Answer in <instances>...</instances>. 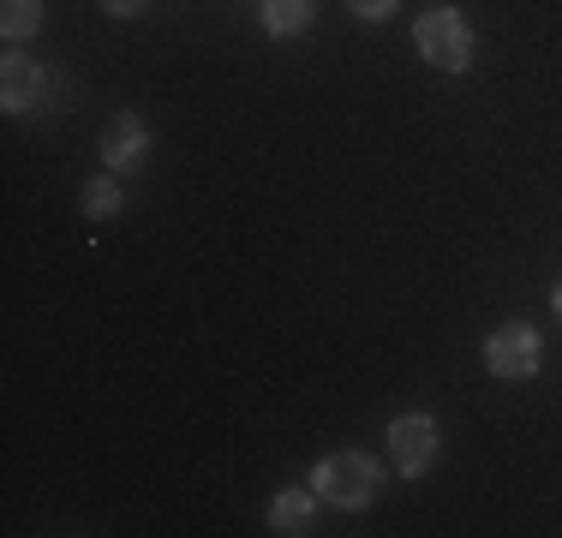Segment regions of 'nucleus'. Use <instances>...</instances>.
Listing matches in <instances>:
<instances>
[{
  "mask_svg": "<svg viewBox=\"0 0 562 538\" xmlns=\"http://www.w3.org/2000/svg\"><path fill=\"white\" fill-rule=\"evenodd\" d=\"M312 491L336 508H371L383 491V467L366 449H336L312 467Z\"/></svg>",
  "mask_w": 562,
  "mask_h": 538,
  "instance_id": "1",
  "label": "nucleus"
},
{
  "mask_svg": "<svg viewBox=\"0 0 562 538\" xmlns=\"http://www.w3.org/2000/svg\"><path fill=\"white\" fill-rule=\"evenodd\" d=\"M413 48H419V60L437 66V72H467L473 54H479V36H473V24H467L461 7H431L413 24Z\"/></svg>",
  "mask_w": 562,
  "mask_h": 538,
  "instance_id": "2",
  "label": "nucleus"
},
{
  "mask_svg": "<svg viewBox=\"0 0 562 538\" xmlns=\"http://www.w3.org/2000/svg\"><path fill=\"white\" fill-rule=\"evenodd\" d=\"M539 366H544V341L532 323H497L485 335V371L497 383H527V377H539Z\"/></svg>",
  "mask_w": 562,
  "mask_h": 538,
  "instance_id": "3",
  "label": "nucleus"
},
{
  "mask_svg": "<svg viewBox=\"0 0 562 538\" xmlns=\"http://www.w3.org/2000/svg\"><path fill=\"white\" fill-rule=\"evenodd\" d=\"M437 449H443V430L431 413H395L390 419V461L401 479H425L437 467Z\"/></svg>",
  "mask_w": 562,
  "mask_h": 538,
  "instance_id": "4",
  "label": "nucleus"
},
{
  "mask_svg": "<svg viewBox=\"0 0 562 538\" xmlns=\"http://www.w3.org/2000/svg\"><path fill=\"white\" fill-rule=\"evenodd\" d=\"M43 85H48L43 66L24 48H7V60H0V108H7V114H31V108L43 102Z\"/></svg>",
  "mask_w": 562,
  "mask_h": 538,
  "instance_id": "5",
  "label": "nucleus"
},
{
  "mask_svg": "<svg viewBox=\"0 0 562 538\" xmlns=\"http://www.w3.org/2000/svg\"><path fill=\"white\" fill-rule=\"evenodd\" d=\"M102 168L109 173H132L144 156H150V126H144L138 114H114L109 126H102Z\"/></svg>",
  "mask_w": 562,
  "mask_h": 538,
  "instance_id": "6",
  "label": "nucleus"
},
{
  "mask_svg": "<svg viewBox=\"0 0 562 538\" xmlns=\"http://www.w3.org/2000/svg\"><path fill=\"white\" fill-rule=\"evenodd\" d=\"M263 515H270V533L300 538V533H312V520H317V491H276Z\"/></svg>",
  "mask_w": 562,
  "mask_h": 538,
  "instance_id": "7",
  "label": "nucleus"
},
{
  "mask_svg": "<svg viewBox=\"0 0 562 538\" xmlns=\"http://www.w3.org/2000/svg\"><path fill=\"white\" fill-rule=\"evenodd\" d=\"M312 12H317V0H258V24L276 36V43L312 31Z\"/></svg>",
  "mask_w": 562,
  "mask_h": 538,
  "instance_id": "8",
  "label": "nucleus"
},
{
  "mask_svg": "<svg viewBox=\"0 0 562 538\" xmlns=\"http://www.w3.org/2000/svg\"><path fill=\"white\" fill-rule=\"evenodd\" d=\"M120 204H126V192H120L114 173H97V180H85V192H78V210H85L90 222H114Z\"/></svg>",
  "mask_w": 562,
  "mask_h": 538,
  "instance_id": "9",
  "label": "nucleus"
},
{
  "mask_svg": "<svg viewBox=\"0 0 562 538\" xmlns=\"http://www.w3.org/2000/svg\"><path fill=\"white\" fill-rule=\"evenodd\" d=\"M43 19H48L43 0H0V36H7V43L36 36V31H43Z\"/></svg>",
  "mask_w": 562,
  "mask_h": 538,
  "instance_id": "10",
  "label": "nucleus"
},
{
  "mask_svg": "<svg viewBox=\"0 0 562 538\" xmlns=\"http://www.w3.org/2000/svg\"><path fill=\"white\" fill-rule=\"evenodd\" d=\"M395 7H401V0H347V12H353V19H366V24H383Z\"/></svg>",
  "mask_w": 562,
  "mask_h": 538,
  "instance_id": "11",
  "label": "nucleus"
},
{
  "mask_svg": "<svg viewBox=\"0 0 562 538\" xmlns=\"http://www.w3.org/2000/svg\"><path fill=\"white\" fill-rule=\"evenodd\" d=\"M144 7H150V0H102V12H109V19H138Z\"/></svg>",
  "mask_w": 562,
  "mask_h": 538,
  "instance_id": "12",
  "label": "nucleus"
},
{
  "mask_svg": "<svg viewBox=\"0 0 562 538\" xmlns=\"http://www.w3.org/2000/svg\"><path fill=\"white\" fill-rule=\"evenodd\" d=\"M551 312L562 317V281H557V293H551Z\"/></svg>",
  "mask_w": 562,
  "mask_h": 538,
  "instance_id": "13",
  "label": "nucleus"
}]
</instances>
